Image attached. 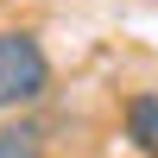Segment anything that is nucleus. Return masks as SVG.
I'll list each match as a JSON object with an SVG mask.
<instances>
[{"mask_svg":"<svg viewBox=\"0 0 158 158\" xmlns=\"http://www.w3.org/2000/svg\"><path fill=\"white\" fill-rule=\"evenodd\" d=\"M57 70H51V51L38 32L25 25H6L0 32V114H25L51 95Z\"/></svg>","mask_w":158,"mask_h":158,"instance_id":"f257e3e1","label":"nucleus"},{"mask_svg":"<svg viewBox=\"0 0 158 158\" xmlns=\"http://www.w3.org/2000/svg\"><path fill=\"white\" fill-rule=\"evenodd\" d=\"M120 133H127V146L139 158H158V95L152 89H133L120 101Z\"/></svg>","mask_w":158,"mask_h":158,"instance_id":"f03ea898","label":"nucleus"},{"mask_svg":"<svg viewBox=\"0 0 158 158\" xmlns=\"http://www.w3.org/2000/svg\"><path fill=\"white\" fill-rule=\"evenodd\" d=\"M44 152H51V127L38 120V108L0 114V158H44Z\"/></svg>","mask_w":158,"mask_h":158,"instance_id":"7ed1b4c3","label":"nucleus"}]
</instances>
